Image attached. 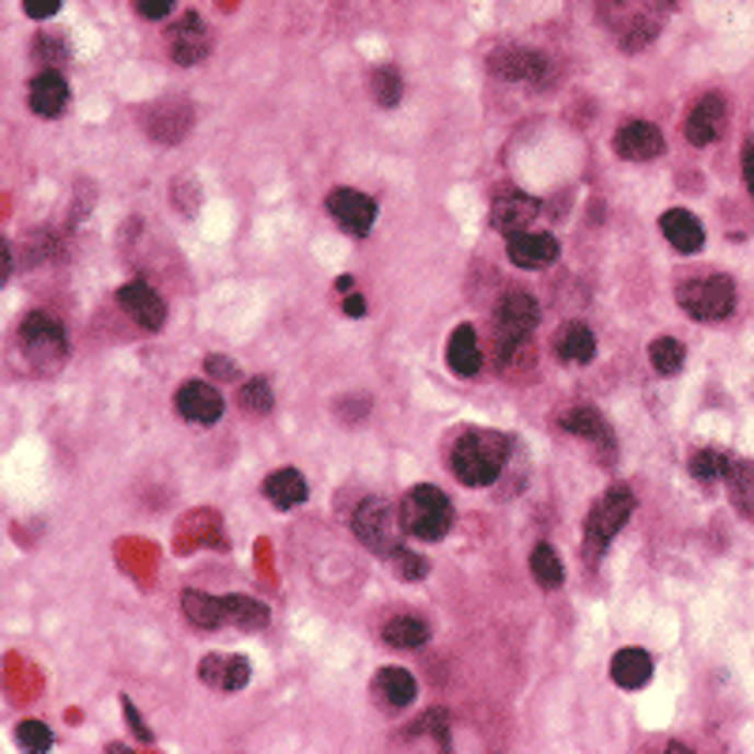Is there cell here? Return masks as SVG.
<instances>
[{"label": "cell", "instance_id": "6", "mask_svg": "<svg viewBox=\"0 0 754 754\" xmlns=\"http://www.w3.org/2000/svg\"><path fill=\"white\" fill-rule=\"evenodd\" d=\"M495 325H498V351L510 355L513 347H521L524 340L532 336V328L540 325V306L532 294L524 291H510L502 302H498V313H495Z\"/></svg>", "mask_w": 754, "mask_h": 754}, {"label": "cell", "instance_id": "38", "mask_svg": "<svg viewBox=\"0 0 754 754\" xmlns=\"http://www.w3.org/2000/svg\"><path fill=\"white\" fill-rule=\"evenodd\" d=\"M137 4V12L143 15V20H166L174 8V0H132Z\"/></svg>", "mask_w": 754, "mask_h": 754}, {"label": "cell", "instance_id": "5", "mask_svg": "<svg viewBox=\"0 0 754 754\" xmlns=\"http://www.w3.org/2000/svg\"><path fill=\"white\" fill-rule=\"evenodd\" d=\"M680 306L691 313L694 321H724L735 306V287L728 276H694L680 287Z\"/></svg>", "mask_w": 754, "mask_h": 754}, {"label": "cell", "instance_id": "21", "mask_svg": "<svg viewBox=\"0 0 754 754\" xmlns=\"http://www.w3.org/2000/svg\"><path fill=\"white\" fill-rule=\"evenodd\" d=\"M445 359H449V370H453L456 378H472V374H476L479 362H483L476 328H472V325L453 328V336H449V347H445Z\"/></svg>", "mask_w": 754, "mask_h": 754}, {"label": "cell", "instance_id": "42", "mask_svg": "<svg viewBox=\"0 0 754 754\" xmlns=\"http://www.w3.org/2000/svg\"><path fill=\"white\" fill-rule=\"evenodd\" d=\"M743 177H747V189H751V197H754V137L747 143V151H743Z\"/></svg>", "mask_w": 754, "mask_h": 754}, {"label": "cell", "instance_id": "32", "mask_svg": "<svg viewBox=\"0 0 754 754\" xmlns=\"http://www.w3.org/2000/svg\"><path fill=\"white\" fill-rule=\"evenodd\" d=\"M649 359H652V367H657V374L672 378V374H680V370H683L686 351H683L680 340H672V336H660V340H652V347H649Z\"/></svg>", "mask_w": 754, "mask_h": 754}, {"label": "cell", "instance_id": "24", "mask_svg": "<svg viewBox=\"0 0 754 754\" xmlns=\"http://www.w3.org/2000/svg\"><path fill=\"white\" fill-rule=\"evenodd\" d=\"M562 430H570V434H578V438H589V442H596L604 453H612L615 449V438H612V427H607L604 419H600L596 411L592 408H570V411H562Z\"/></svg>", "mask_w": 754, "mask_h": 754}, {"label": "cell", "instance_id": "31", "mask_svg": "<svg viewBox=\"0 0 754 754\" xmlns=\"http://www.w3.org/2000/svg\"><path fill=\"white\" fill-rule=\"evenodd\" d=\"M724 483H728V490H732V502L740 506L747 517H754V464L735 461L732 472L724 476Z\"/></svg>", "mask_w": 754, "mask_h": 754}, {"label": "cell", "instance_id": "39", "mask_svg": "<svg viewBox=\"0 0 754 754\" xmlns=\"http://www.w3.org/2000/svg\"><path fill=\"white\" fill-rule=\"evenodd\" d=\"M23 12H27L31 20H49V15L61 12V0H23Z\"/></svg>", "mask_w": 754, "mask_h": 754}, {"label": "cell", "instance_id": "8", "mask_svg": "<svg viewBox=\"0 0 754 754\" xmlns=\"http://www.w3.org/2000/svg\"><path fill=\"white\" fill-rule=\"evenodd\" d=\"M20 347L31 362H38V367H57V362L65 359V351H69L61 325H57L54 317H46V313H31V317H23Z\"/></svg>", "mask_w": 754, "mask_h": 754}, {"label": "cell", "instance_id": "43", "mask_svg": "<svg viewBox=\"0 0 754 754\" xmlns=\"http://www.w3.org/2000/svg\"><path fill=\"white\" fill-rule=\"evenodd\" d=\"M344 313H351V317H362V313H367V299H362V294H347V299H344Z\"/></svg>", "mask_w": 754, "mask_h": 754}, {"label": "cell", "instance_id": "3", "mask_svg": "<svg viewBox=\"0 0 754 754\" xmlns=\"http://www.w3.org/2000/svg\"><path fill=\"white\" fill-rule=\"evenodd\" d=\"M630 513H634L630 487L615 483V487L607 490V495L600 498L596 506H592L589 521H584V555H589V558L604 555L607 544H612V540L618 536V529L630 521Z\"/></svg>", "mask_w": 754, "mask_h": 754}, {"label": "cell", "instance_id": "25", "mask_svg": "<svg viewBox=\"0 0 754 754\" xmlns=\"http://www.w3.org/2000/svg\"><path fill=\"white\" fill-rule=\"evenodd\" d=\"M265 498L279 510H294V506L306 502V479L294 468H279L265 479Z\"/></svg>", "mask_w": 754, "mask_h": 754}, {"label": "cell", "instance_id": "41", "mask_svg": "<svg viewBox=\"0 0 754 754\" xmlns=\"http://www.w3.org/2000/svg\"><path fill=\"white\" fill-rule=\"evenodd\" d=\"M121 709H125V717H129V728H132V732H137V735H140V743H151V740H155V735H151V728H148V724H143V717L137 714V706H132V701H129V698H125V701H121Z\"/></svg>", "mask_w": 754, "mask_h": 754}, {"label": "cell", "instance_id": "35", "mask_svg": "<svg viewBox=\"0 0 754 754\" xmlns=\"http://www.w3.org/2000/svg\"><path fill=\"white\" fill-rule=\"evenodd\" d=\"M388 562H393V570H396V578H401V581H422V578H427V570H430L427 558H419L408 547L393 550V555H388Z\"/></svg>", "mask_w": 754, "mask_h": 754}, {"label": "cell", "instance_id": "1", "mask_svg": "<svg viewBox=\"0 0 754 754\" xmlns=\"http://www.w3.org/2000/svg\"><path fill=\"white\" fill-rule=\"evenodd\" d=\"M506 456H510V438L495 434V430H464L453 442L449 464H453V476L468 487H490L506 468Z\"/></svg>", "mask_w": 754, "mask_h": 754}, {"label": "cell", "instance_id": "11", "mask_svg": "<svg viewBox=\"0 0 754 754\" xmlns=\"http://www.w3.org/2000/svg\"><path fill=\"white\" fill-rule=\"evenodd\" d=\"M328 211H333L336 223H340L347 234H355V239H367L370 227H374V216H378L374 200L362 197V193H355V189L328 193Z\"/></svg>", "mask_w": 754, "mask_h": 754}, {"label": "cell", "instance_id": "2", "mask_svg": "<svg viewBox=\"0 0 754 754\" xmlns=\"http://www.w3.org/2000/svg\"><path fill=\"white\" fill-rule=\"evenodd\" d=\"M401 517H404V529L415 540H442L449 529H453V502L442 495L438 487L422 483V487H411L401 502Z\"/></svg>", "mask_w": 754, "mask_h": 754}, {"label": "cell", "instance_id": "44", "mask_svg": "<svg viewBox=\"0 0 754 754\" xmlns=\"http://www.w3.org/2000/svg\"><path fill=\"white\" fill-rule=\"evenodd\" d=\"M12 276V245L4 242V279Z\"/></svg>", "mask_w": 754, "mask_h": 754}, {"label": "cell", "instance_id": "28", "mask_svg": "<svg viewBox=\"0 0 754 754\" xmlns=\"http://www.w3.org/2000/svg\"><path fill=\"white\" fill-rule=\"evenodd\" d=\"M182 612L193 626H205V630L223 626V596H208V592L185 589L182 592Z\"/></svg>", "mask_w": 754, "mask_h": 754}, {"label": "cell", "instance_id": "45", "mask_svg": "<svg viewBox=\"0 0 754 754\" xmlns=\"http://www.w3.org/2000/svg\"><path fill=\"white\" fill-rule=\"evenodd\" d=\"M336 291L351 294V276H340V279H336Z\"/></svg>", "mask_w": 754, "mask_h": 754}, {"label": "cell", "instance_id": "23", "mask_svg": "<svg viewBox=\"0 0 754 754\" xmlns=\"http://www.w3.org/2000/svg\"><path fill=\"white\" fill-rule=\"evenodd\" d=\"M612 680L626 691H638L652 680V657L646 649H618L612 660Z\"/></svg>", "mask_w": 754, "mask_h": 754}, {"label": "cell", "instance_id": "12", "mask_svg": "<svg viewBox=\"0 0 754 754\" xmlns=\"http://www.w3.org/2000/svg\"><path fill=\"white\" fill-rule=\"evenodd\" d=\"M177 415L197 422V427H211V422H219V415H223V396H219L216 385H208V381H185V385L177 388Z\"/></svg>", "mask_w": 754, "mask_h": 754}, {"label": "cell", "instance_id": "46", "mask_svg": "<svg viewBox=\"0 0 754 754\" xmlns=\"http://www.w3.org/2000/svg\"><path fill=\"white\" fill-rule=\"evenodd\" d=\"M660 4H664V8H672V4H675V0H660Z\"/></svg>", "mask_w": 754, "mask_h": 754}, {"label": "cell", "instance_id": "29", "mask_svg": "<svg viewBox=\"0 0 754 754\" xmlns=\"http://www.w3.org/2000/svg\"><path fill=\"white\" fill-rule=\"evenodd\" d=\"M223 623L239 630H260L268 623V607L253 596H223Z\"/></svg>", "mask_w": 754, "mask_h": 754}, {"label": "cell", "instance_id": "10", "mask_svg": "<svg viewBox=\"0 0 754 754\" xmlns=\"http://www.w3.org/2000/svg\"><path fill=\"white\" fill-rule=\"evenodd\" d=\"M724 121H728L724 98H720L717 91H709V95H701L691 114H686V140H691L694 148H709L714 140H720Z\"/></svg>", "mask_w": 754, "mask_h": 754}, {"label": "cell", "instance_id": "4", "mask_svg": "<svg viewBox=\"0 0 754 754\" xmlns=\"http://www.w3.org/2000/svg\"><path fill=\"white\" fill-rule=\"evenodd\" d=\"M404 517L401 510H393V502H385V498H367V502L355 510V536L362 540L370 550H378V555H393V550H401L404 544Z\"/></svg>", "mask_w": 754, "mask_h": 754}, {"label": "cell", "instance_id": "7", "mask_svg": "<svg viewBox=\"0 0 754 754\" xmlns=\"http://www.w3.org/2000/svg\"><path fill=\"white\" fill-rule=\"evenodd\" d=\"M600 15H604L607 27L623 38L626 49L646 46V42H652V35H657V20H652L649 8L641 4V0H600Z\"/></svg>", "mask_w": 754, "mask_h": 754}, {"label": "cell", "instance_id": "27", "mask_svg": "<svg viewBox=\"0 0 754 754\" xmlns=\"http://www.w3.org/2000/svg\"><path fill=\"white\" fill-rule=\"evenodd\" d=\"M381 638H385V646H393V649H419V646H427L430 626L422 623V618H415V615H396V618H388V623H385Z\"/></svg>", "mask_w": 754, "mask_h": 754}, {"label": "cell", "instance_id": "37", "mask_svg": "<svg viewBox=\"0 0 754 754\" xmlns=\"http://www.w3.org/2000/svg\"><path fill=\"white\" fill-rule=\"evenodd\" d=\"M15 743H20L23 751H46L49 743H54V735H49V728L42 724V720H23V724L15 728Z\"/></svg>", "mask_w": 754, "mask_h": 754}, {"label": "cell", "instance_id": "9", "mask_svg": "<svg viewBox=\"0 0 754 754\" xmlns=\"http://www.w3.org/2000/svg\"><path fill=\"white\" fill-rule=\"evenodd\" d=\"M166 46H171V54H174L177 65H200L208 57V49H211L208 23L200 20L197 12L182 15V20L174 23L171 35H166Z\"/></svg>", "mask_w": 754, "mask_h": 754}, {"label": "cell", "instance_id": "22", "mask_svg": "<svg viewBox=\"0 0 754 754\" xmlns=\"http://www.w3.org/2000/svg\"><path fill=\"white\" fill-rule=\"evenodd\" d=\"M555 351H558V359L573 362V367H584V362H592V355H596V336H592L589 325L570 321V325H562V333L555 336Z\"/></svg>", "mask_w": 754, "mask_h": 754}, {"label": "cell", "instance_id": "18", "mask_svg": "<svg viewBox=\"0 0 754 754\" xmlns=\"http://www.w3.org/2000/svg\"><path fill=\"white\" fill-rule=\"evenodd\" d=\"M540 216V200L524 197V193H506L490 205V223L502 234H521L529 231V223Z\"/></svg>", "mask_w": 754, "mask_h": 754}, {"label": "cell", "instance_id": "20", "mask_svg": "<svg viewBox=\"0 0 754 754\" xmlns=\"http://www.w3.org/2000/svg\"><path fill=\"white\" fill-rule=\"evenodd\" d=\"M660 234H664V239L672 242V250H680V253H698L701 242H706L701 223L683 208H672L660 216Z\"/></svg>", "mask_w": 754, "mask_h": 754}, {"label": "cell", "instance_id": "34", "mask_svg": "<svg viewBox=\"0 0 754 754\" xmlns=\"http://www.w3.org/2000/svg\"><path fill=\"white\" fill-rule=\"evenodd\" d=\"M532 573H536V581L544 589H558L562 584V562H558L550 544H536V550H532Z\"/></svg>", "mask_w": 754, "mask_h": 754}, {"label": "cell", "instance_id": "17", "mask_svg": "<svg viewBox=\"0 0 754 754\" xmlns=\"http://www.w3.org/2000/svg\"><path fill=\"white\" fill-rule=\"evenodd\" d=\"M200 680H205L211 691L234 694L250 683V660L245 657H223V652H211V657L200 660Z\"/></svg>", "mask_w": 754, "mask_h": 754}, {"label": "cell", "instance_id": "16", "mask_svg": "<svg viewBox=\"0 0 754 754\" xmlns=\"http://www.w3.org/2000/svg\"><path fill=\"white\" fill-rule=\"evenodd\" d=\"M506 253H510V260L517 268H547L558 260V242L550 239V234L521 231V234H510Z\"/></svg>", "mask_w": 754, "mask_h": 754}, {"label": "cell", "instance_id": "19", "mask_svg": "<svg viewBox=\"0 0 754 754\" xmlns=\"http://www.w3.org/2000/svg\"><path fill=\"white\" fill-rule=\"evenodd\" d=\"M27 103L38 117H57L65 109V103H69V83H65V76L54 69L38 72L35 80H31Z\"/></svg>", "mask_w": 754, "mask_h": 754}, {"label": "cell", "instance_id": "26", "mask_svg": "<svg viewBox=\"0 0 754 754\" xmlns=\"http://www.w3.org/2000/svg\"><path fill=\"white\" fill-rule=\"evenodd\" d=\"M374 694L388 709H404L415 701V680L404 668H381L374 675Z\"/></svg>", "mask_w": 754, "mask_h": 754}, {"label": "cell", "instance_id": "15", "mask_svg": "<svg viewBox=\"0 0 754 754\" xmlns=\"http://www.w3.org/2000/svg\"><path fill=\"white\" fill-rule=\"evenodd\" d=\"M117 302H121V310L129 313L137 325L151 328V333H155V328H163L166 302L159 299V294L151 291L148 283H140V279H137V283H125L121 291H117Z\"/></svg>", "mask_w": 754, "mask_h": 754}, {"label": "cell", "instance_id": "36", "mask_svg": "<svg viewBox=\"0 0 754 754\" xmlns=\"http://www.w3.org/2000/svg\"><path fill=\"white\" fill-rule=\"evenodd\" d=\"M239 401H242V408H245V411H260V415H265V411H272V385H268L265 378H257V381H245Z\"/></svg>", "mask_w": 754, "mask_h": 754}, {"label": "cell", "instance_id": "33", "mask_svg": "<svg viewBox=\"0 0 754 754\" xmlns=\"http://www.w3.org/2000/svg\"><path fill=\"white\" fill-rule=\"evenodd\" d=\"M370 95H374L378 106H396L404 95V80L393 65H381V69L370 76Z\"/></svg>", "mask_w": 754, "mask_h": 754}, {"label": "cell", "instance_id": "13", "mask_svg": "<svg viewBox=\"0 0 754 754\" xmlns=\"http://www.w3.org/2000/svg\"><path fill=\"white\" fill-rule=\"evenodd\" d=\"M490 72H498L502 80H521V83H540L547 72L544 54L536 49H517V46H502L490 54Z\"/></svg>", "mask_w": 754, "mask_h": 754}, {"label": "cell", "instance_id": "40", "mask_svg": "<svg viewBox=\"0 0 754 754\" xmlns=\"http://www.w3.org/2000/svg\"><path fill=\"white\" fill-rule=\"evenodd\" d=\"M208 374L219 378V381H234V378H239V367H234L231 359H223V355H211V359H208Z\"/></svg>", "mask_w": 754, "mask_h": 754}, {"label": "cell", "instance_id": "30", "mask_svg": "<svg viewBox=\"0 0 754 754\" xmlns=\"http://www.w3.org/2000/svg\"><path fill=\"white\" fill-rule=\"evenodd\" d=\"M732 464L735 461L724 453V449H698V453L691 456V476L698 483H717L732 472Z\"/></svg>", "mask_w": 754, "mask_h": 754}, {"label": "cell", "instance_id": "14", "mask_svg": "<svg viewBox=\"0 0 754 754\" xmlns=\"http://www.w3.org/2000/svg\"><path fill=\"white\" fill-rule=\"evenodd\" d=\"M615 151L623 159H630V163H649V159H657L664 151V137L649 121H626L615 132Z\"/></svg>", "mask_w": 754, "mask_h": 754}]
</instances>
